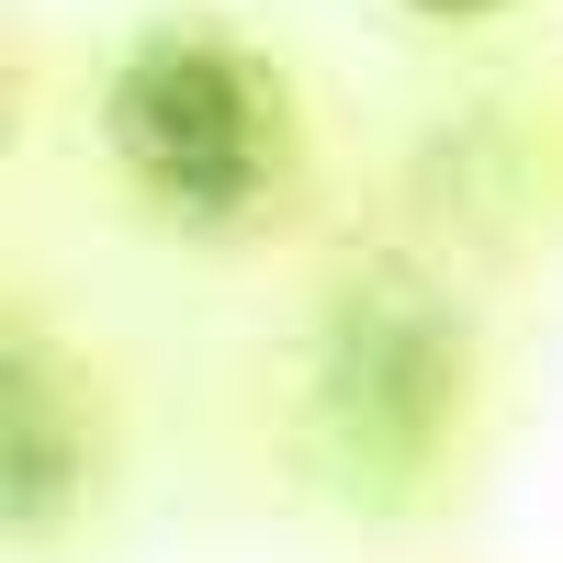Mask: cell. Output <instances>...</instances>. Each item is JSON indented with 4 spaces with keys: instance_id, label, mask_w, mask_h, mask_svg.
Segmentation results:
<instances>
[{
    "instance_id": "1",
    "label": "cell",
    "mask_w": 563,
    "mask_h": 563,
    "mask_svg": "<svg viewBox=\"0 0 563 563\" xmlns=\"http://www.w3.org/2000/svg\"><path fill=\"white\" fill-rule=\"evenodd\" d=\"M102 147L180 225H238L282 180V79L214 23H147L102 79Z\"/></svg>"
},
{
    "instance_id": "2",
    "label": "cell",
    "mask_w": 563,
    "mask_h": 563,
    "mask_svg": "<svg viewBox=\"0 0 563 563\" xmlns=\"http://www.w3.org/2000/svg\"><path fill=\"white\" fill-rule=\"evenodd\" d=\"M45 485H57V440H45V384L12 372V519H45Z\"/></svg>"
},
{
    "instance_id": "3",
    "label": "cell",
    "mask_w": 563,
    "mask_h": 563,
    "mask_svg": "<svg viewBox=\"0 0 563 563\" xmlns=\"http://www.w3.org/2000/svg\"><path fill=\"white\" fill-rule=\"evenodd\" d=\"M406 12H429V23H485V12H507V0H406Z\"/></svg>"
}]
</instances>
